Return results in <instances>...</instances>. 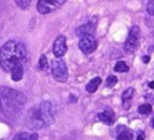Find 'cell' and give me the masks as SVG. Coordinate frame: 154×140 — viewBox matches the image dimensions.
Segmentation results:
<instances>
[{
	"instance_id": "cell-1",
	"label": "cell",
	"mask_w": 154,
	"mask_h": 140,
	"mask_svg": "<svg viewBox=\"0 0 154 140\" xmlns=\"http://www.w3.org/2000/svg\"><path fill=\"white\" fill-rule=\"evenodd\" d=\"M28 64V52L20 41L10 40L5 42L0 48V66L11 72L13 81L22 80L24 69Z\"/></svg>"
},
{
	"instance_id": "cell-2",
	"label": "cell",
	"mask_w": 154,
	"mask_h": 140,
	"mask_svg": "<svg viewBox=\"0 0 154 140\" xmlns=\"http://www.w3.org/2000/svg\"><path fill=\"white\" fill-rule=\"evenodd\" d=\"M54 121V106L51 101H42L34 105L25 116V126L29 129L37 130L48 127Z\"/></svg>"
},
{
	"instance_id": "cell-3",
	"label": "cell",
	"mask_w": 154,
	"mask_h": 140,
	"mask_svg": "<svg viewBox=\"0 0 154 140\" xmlns=\"http://www.w3.org/2000/svg\"><path fill=\"white\" fill-rule=\"evenodd\" d=\"M25 95L16 89L0 86V112L6 117H13L18 115L25 105Z\"/></svg>"
},
{
	"instance_id": "cell-4",
	"label": "cell",
	"mask_w": 154,
	"mask_h": 140,
	"mask_svg": "<svg viewBox=\"0 0 154 140\" xmlns=\"http://www.w3.org/2000/svg\"><path fill=\"white\" fill-rule=\"evenodd\" d=\"M51 70H52V75H53L55 81H58V82H66L67 81V77H69L67 66L61 58H55L52 62Z\"/></svg>"
},
{
	"instance_id": "cell-5",
	"label": "cell",
	"mask_w": 154,
	"mask_h": 140,
	"mask_svg": "<svg viewBox=\"0 0 154 140\" xmlns=\"http://www.w3.org/2000/svg\"><path fill=\"white\" fill-rule=\"evenodd\" d=\"M138 42H140V28L137 25H134L130 29L129 36H128L125 45H124L125 52L126 53H134L138 47Z\"/></svg>"
},
{
	"instance_id": "cell-6",
	"label": "cell",
	"mask_w": 154,
	"mask_h": 140,
	"mask_svg": "<svg viewBox=\"0 0 154 140\" xmlns=\"http://www.w3.org/2000/svg\"><path fill=\"white\" fill-rule=\"evenodd\" d=\"M65 0H38L37 2V11L42 14L51 13L55 10H58Z\"/></svg>"
},
{
	"instance_id": "cell-7",
	"label": "cell",
	"mask_w": 154,
	"mask_h": 140,
	"mask_svg": "<svg viewBox=\"0 0 154 140\" xmlns=\"http://www.w3.org/2000/svg\"><path fill=\"white\" fill-rule=\"evenodd\" d=\"M78 46H79V48L83 53L89 54V53L95 51V48L97 46V42H96L94 35H87V36L81 37V40L78 42Z\"/></svg>"
},
{
	"instance_id": "cell-8",
	"label": "cell",
	"mask_w": 154,
	"mask_h": 140,
	"mask_svg": "<svg viewBox=\"0 0 154 140\" xmlns=\"http://www.w3.org/2000/svg\"><path fill=\"white\" fill-rule=\"evenodd\" d=\"M66 49H67V46H66V39L65 36L63 35H59L54 43H53V53L57 58H60L63 57L65 53H66Z\"/></svg>"
},
{
	"instance_id": "cell-9",
	"label": "cell",
	"mask_w": 154,
	"mask_h": 140,
	"mask_svg": "<svg viewBox=\"0 0 154 140\" xmlns=\"http://www.w3.org/2000/svg\"><path fill=\"white\" fill-rule=\"evenodd\" d=\"M94 33H95V25L93 23L83 24L77 29V35L81 36V37L87 36V35H94Z\"/></svg>"
},
{
	"instance_id": "cell-10",
	"label": "cell",
	"mask_w": 154,
	"mask_h": 140,
	"mask_svg": "<svg viewBox=\"0 0 154 140\" xmlns=\"http://www.w3.org/2000/svg\"><path fill=\"white\" fill-rule=\"evenodd\" d=\"M134 139V133L125 128V127H119L118 128V135H117V140H132Z\"/></svg>"
},
{
	"instance_id": "cell-11",
	"label": "cell",
	"mask_w": 154,
	"mask_h": 140,
	"mask_svg": "<svg viewBox=\"0 0 154 140\" xmlns=\"http://www.w3.org/2000/svg\"><path fill=\"white\" fill-rule=\"evenodd\" d=\"M37 139H38V135L36 133L23 132V133H18L17 135H14L12 140H37Z\"/></svg>"
},
{
	"instance_id": "cell-12",
	"label": "cell",
	"mask_w": 154,
	"mask_h": 140,
	"mask_svg": "<svg viewBox=\"0 0 154 140\" xmlns=\"http://www.w3.org/2000/svg\"><path fill=\"white\" fill-rule=\"evenodd\" d=\"M99 119H100L101 122L106 123V124H112V123H113V119H114L113 112L109 111V110H106V111L99 113Z\"/></svg>"
},
{
	"instance_id": "cell-13",
	"label": "cell",
	"mask_w": 154,
	"mask_h": 140,
	"mask_svg": "<svg viewBox=\"0 0 154 140\" xmlns=\"http://www.w3.org/2000/svg\"><path fill=\"white\" fill-rule=\"evenodd\" d=\"M100 83H101V78L100 77H94L93 80H90L89 82H88V84H87V87H85V89H87V92H89V93H94L96 89H97V87L100 86Z\"/></svg>"
},
{
	"instance_id": "cell-14",
	"label": "cell",
	"mask_w": 154,
	"mask_h": 140,
	"mask_svg": "<svg viewBox=\"0 0 154 140\" xmlns=\"http://www.w3.org/2000/svg\"><path fill=\"white\" fill-rule=\"evenodd\" d=\"M134 92H135V89H134L132 87L125 89V91L123 92V94H122V100H123V101H131V98H132V95H134Z\"/></svg>"
},
{
	"instance_id": "cell-15",
	"label": "cell",
	"mask_w": 154,
	"mask_h": 140,
	"mask_svg": "<svg viewBox=\"0 0 154 140\" xmlns=\"http://www.w3.org/2000/svg\"><path fill=\"white\" fill-rule=\"evenodd\" d=\"M114 70L116 71H118V72H126L128 70H129V66H128V64L125 63V62H118L116 65H114Z\"/></svg>"
},
{
	"instance_id": "cell-16",
	"label": "cell",
	"mask_w": 154,
	"mask_h": 140,
	"mask_svg": "<svg viewBox=\"0 0 154 140\" xmlns=\"http://www.w3.org/2000/svg\"><path fill=\"white\" fill-rule=\"evenodd\" d=\"M38 68H40L41 70H47V69H48V60H47V58H46L45 54H42V56L40 57V60H38Z\"/></svg>"
},
{
	"instance_id": "cell-17",
	"label": "cell",
	"mask_w": 154,
	"mask_h": 140,
	"mask_svg": "<svg viewBox=\"0 0 154 140\" xmlns=\"http://www.w3.org/2000/svg\"><path fill=\"white\" fill-rule=\"evenodd\" d=\"M138 112L142 115H148L152 112V106L149 104H143V105L138 106Z\"/></svg>"
},
{
	"instance_id": "cell-18",
	"label": "cell",
	"mask_w": 154,
	"mask_h": 140,
	"mask_svg": "<svg viewBox=\"0 0 154 140\" xmlns=\"http://www.w3.org/2000/svg\"><path fill=\"white\" fill-rule=\"evenodd\" d=\"M14 1H16L17 6H18V7H20L22 10L28 8V7H29V5H30V2H31V0H14Z\"/></svg>"
},
{
	"instance_id": "cell-19",
	"label": "cell",
	"mask_w": 154,
	"mask_h": 140,
	"mask_svg": "<svg viewBox=\"0 0 154 140\" xmlns=\"http://www.w3.org/2000/svg\"><path fill=\"white\" fill-rule=\"evenodd\" d=\"M117 77L116 76H113V75H111V76H108L107 77V80H106V86L107 87H113L116 83H117Z\"/></svg>"
},
{
	"instance_id": "cell-20",
	"label": "cell",
	"mask_w": 154,
	"mask_h": 140,
	"mask_svg": "<svg viewBox=\"0 0 154 140\" xmlns=\"http://www.w3.org/2000/svg\"><path fill=\"white\" fill-rule=\"evenodd\" d=\"M147 11H148V13H150V14L154 16V0H152V1L147 5Z\"/></svg>"
},
{
	"instance_id": "cell-21",
	"label": "cell",
	"mask_w": 154,
	"mask_h": 140,
	"mask_svg": "<svg viewBox=\"0 0 154 140\" xmlns=\"http://www.w3.org/2000/svg\"><path fill=\"white\" fill-rule=\"evenodd\" d=\"M149 59H150V58H149L148 56H143V57H142V60H143V63H148V62H149Z\"/></svg>"
},
{
	"instance_id": "cell-22",
	"label": "cell",
	"mask_w": 154,
	"mask_h": 140,
	"mask_svg": "<svg viewBox=\"0 0 154 140\" xmlns=\"http://www.w3.org/2000/svg\"><path fill=\"white\" fill-rule=\"evenodd\" d=\"M70 101H76V98H75V95H70Z\"/></svg>"
},
{
	"instance_id": "cell-23",
	"label": "cell",
	"mask_w": 154,
	"mask_h": 140,
	"mask_svg": "<svg viewBox=\"0 0 154 140\" xmlns=\"http://www.w3.org/2000/svg\"><path fill=\"white\" fill-rule=\"evenodd\" d=\"M149 87H150L152 89H154V81H152V82H149Z\"/></svg>"
},
{
	"instance_id": "cell-24",
	"label": "cell",
	"mask_w": 154,
	"mask_h": 140,
	"mask_svg": "<svg viewBox=\"0 0 154 140\" xmlns=\"http://www.w3.org/2000/svg\"><path fill=\"white\" fill-rule=\"evenodd\" d=\"M136 140H143V135H142V134H141V135H138Z\"/></svg>"
},
{
	"instance_id": "cell-25",
	"label": "cell",
	"mask_w": 154,
	"mask_h": 140,
	"mask_svg": "<svg viewBox=\"0 0 154 140\" xmlns=\"http://www.w3.org/2000/svg\"><path fill=\"white\" fill-rule=\"evenodd\" d=\"M153 126H154V118H153Z\"/></svg>"
}]
</instances>
